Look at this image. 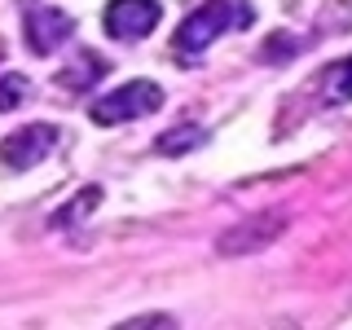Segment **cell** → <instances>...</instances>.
I'll return each instance as SVG.
<instances>
[{
	"label": "cell",
	"mask_w": 352,
	"mask_h": 330,
	"mask_svg": "<svg viewBox=\"0 0 352 330\" xmlns=\"http://www.w3.org/2000/svg\"><path fill=\"white\" fill-rule=\"evenodd\" d=\"M286 234V212H260L251 220H238L234 229H225V234L216 238V256H256V251L273 247Z\"/></svg>",
	"instance_id": "cell-2"
},
{
	"label": "cell",
	"mask_w": 352,
	"mask_h": 330,
	"mask_svg": "<svg viewBox=\"0 0 352 330\" xmlns=\"http://www.w3.org/2000/svg\"><path fill=\"white\" fill-rule=\"evenodd\" d=\"M22 31H27V49L36 58H49L53 49H62L75 36V18L58 5H36L22 14Z\"/></svg>",
	"instance_id": "cell-5"
},
{
	"label": "cell",
	"mask_w": 352,
	"mask_h": 330,
	"mask_svg": "<svg viewBox=\"0 0 352 330\" xmlns=\"http://www.w3.org/2000/svg\"><path fill=\"white\" fill-rule=\"evenodd\" d=\"M27 97H31V84H27V75H18V71L0 75V115L18 110L22 102H27Z\"/></svg>",
	"instance_id": "cell-11"
},
{
	"label": "cell",
	"mask_w": 352,
	"mask_h": 330,
	"mask_svg": "<svg viewBox=\"0 0 352 330\" xmlns=\"http://www.w3.org/2000/svg\"><path fill=\"white\" fill-rule=\"evenodd\" d=\"M229 27H234V5H229V0H203L190 18L176 27L172 44H176V53H190L194 58V53H203L216 36H225Z\"/></svg>",
	"instance_id": "cell-3"
},
{
	"label": "cell",
	"mask_w": 352,
	"mask_h": 330,
	"mask_svg": "<svg viewBox=\"0 0 352 330\" xmlns=\"http://www.w3.org/2000/svg\"><path fill=\"white\" fill-rule=\"evenodd\" d=\"M317 93H322L326 106H344V102H352V58L326 66L322 80H317Z\"/></svg>",
	"instance_id": "cell-8"
},
{
	"label": "cell",
	"mask_w": 352,
	"mask_h": 330,
	"mask_svg": "<svg viewBox=\"0 0 352 330\" xmlns=\"http://www.w3.org/2000/svg\"><path fill=\"white\" fill-rule=\"evenodd\" d=\"M102 75H106V58H97L93 49H80V58H75L71 66H62L58 84L71 88V93H84V88H93Z\"/></svg>",
	"instance_id": "cell-7"
},
{
	"label": "cell",
	"mask_w": 352,
	"mask_h": 330,
	"mask_svg": "<svg viewBox=\"0 0 352 330\" xmlns=\"http://www.w3.org/2000/svg\"><path fill=\"white\" fill-rule=\"evenodd\" d=\"M124 326H128V330H141V326H176V322H172L168 313H150V317H128Z\"/></svg>",
	"instance_id": "cell-13"
},
{
	"label": "cell",
	"mask_w": 352,
	"mask_h": 330,
	"mask_svg": "<svg viewBox=\"0 0 352 330\" xmlns=\"http://www.w3.org/2000/svg\"><path fill=\"white\" fill-rule=\"evenodd\" d=\"M159 18H163L159 0H110L102 14V27L110 40H141L159 27Z\"/></svg>",
	"instance_id": "cell-6"
},
{
	"label": "cell",
	"mask_w": 352,
	"mask_h": 330,
	"mask_svg": "<svg viewBox=\"0 0 352 330\" xmlns=\"http://www.w3.org/2000/svg\"><path fill=\"white\" fill-rule=\"evenodd\" d=\"M58 150V128L53 124H27L18 132H9L5 141H0V163H5L9 172H27L44 163L49 154Z\"/></svg>",
	"instance_id": "cell-4"
},
{
	"label": "cell",
	"mask_w": 352,
	"mask_h": 330,
	"mask_svg": "<svg viewBox=\"0 0 352 330\" xmlns=\"http://www.w3.org/2000/svg\"><path fill=\"white\" fill-rule=\"evenodd\" d=\"M159 106H163V88L154 84V80H128V84L110 88L106 97H97L88 115H93V124L115 128V124H128V119L154 115Z\"/></svg>",
	"instance_id": "cell-1"
},
{
	"label": "cell",
	"mask_w": 352,
	"mask_h": 330,
	"mask_svg": "<svg viewBox=\"0 0 352 330\" xmlns=\"http://www.w3.org/2000/svg\"><path fill=\"white\" fill-rule=\"evenodd\" d=\"M97 203H102V185H84V190L75 194L71 203L58 207V212L49 216V229H71V225H80V220H84L88 212H93Z\"/></svg>",
	"instance_id": "cell-9"
},
{
	"label": "cell",
	"mask_w": 352,
	"mask_h": 330,
	"mask_svg": "<svg viewBox=\"0 0 352 330\" xmlns=\"http://www.w3.org/2000/svg\"><path fill=\"white\" fill-rule=\"evenodd\" d=\"M198 146H207V128H198V124L168 128L159 141H154V150L168 154V159H176V154H190V150H198Z\"/></svg>",
	"instance_id": "cell-10"
},
{
	"label": "cell",
	"mask_w": 352,
	"mask_h": 330,
	"mask_svg": "<svg viewBox=\"0 0 352 330\" xmlns=\"http://www.w3.org/2000/svg\"><path fill=\"white\" fill-rule=\"evenodd\" d=\"M300 49H304V44L295 40V36H282V31H278V36H269V40H264L260 58H264V62H291Z\"/></svg>",
	"instance_id": "cell-12"
}]
</instances>
